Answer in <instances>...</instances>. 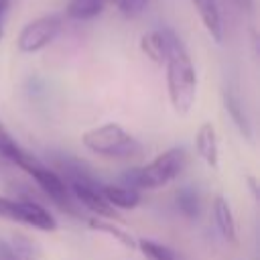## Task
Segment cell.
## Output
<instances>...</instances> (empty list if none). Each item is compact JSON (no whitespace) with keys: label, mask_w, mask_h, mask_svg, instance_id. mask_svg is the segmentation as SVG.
<instances>
[{"label":"cell","mask_w":260,"mask_h":260,"mask_svg":"<svg viewBox=\"0 0 260 260\" xmlns=\"http://www.w3.org/2000/svg\"><path fill=\"white\" fill-rule=\"evenodd\" d=\"M167 91L177 114H187L197 98V73L183 41L167 28Z\"/></svg>","instance_id":"1"},{"label":"cell","mask_w":260,"mask_h":260,"mask_svg":"<svg viewBox=\"0 0 260 260\" xmlns=\"http://www.w3.org/2000/svg\"><path fill=\"white\" fill-rule=\"evenodd\" d=\"M187 167V154L183 148H169L165 152H160L156 158H152L150 162H146L144 167H136L130 169L128 173L122 175V183L124 187L130 189H160L165 185H169L173 179H177L183 169Z\"/></svg>","instance_id":"2"},{"label":"cell","mask_w":260,"mask_h":260,"mask_svg":"<svg viewBox=\"0 0 260 260\" xmlns=\"http://www.w3.org/2000/svg\"><path fill=\"white\" fill-rule=\"evenodd\" d=\"M81 142L87 150L106 158H130L142 152V144L116 122H106L85 130Z\"/></svg>","instance_id":"3"},{"label":"cell","mask_w":260,"mask_h":260,"mask_svg":"<svg viewBox=\"0 0 260 260\" xmlns=\"http://www.w3.org/2000/svg\"><path fill=\"white\" fill-rule=\"evenodd\" d=\"M0 217L8 221L24 223L41 232L57 230V219L51 215V211L32 199H12L6 195H0Z\"/></svg>","instance_id":"4"},{"label":"cell","mask_w":260,"mask_h":260,"mask_svg":"<svg viewBox=\"0 0 260 260\" xmlns=\"http://www.w3.org/2000/svg\"><path fill=\"white\" fill-rule=\"evenodd\" d=\"M20 169H22L26 175L32 177V181L41 187V191H43L53 203H57L59 207H63V209L75 213L73 203H71V193H69L65 181L61 179V175H59L55 169H51V167H47L45 162H41L35 154H28L26 160L20 165Z\"/></svg>","instance_id":"5"},{"label":"cell","mask_w":260,"mask_h":260,"mask_svg":"<svg viewBox=\"0 0 260 260\" xmlns=\"http://www.w3.org/2000/svg\"><path fill=\"white\" fill-rule=\"evenodd\" d=\"M61 30V16L59 14H47L41 18L30 20L18 35V49L22 53H39L47 45L55 41V37Z\"/></svg>","instance_id":"6"},{"label":"cell","mask_w":260,"mask_h":260,"mask_svg":"<svg viewBox=\"0 0 260 260\" xmlns=\"http://www.w3.org/2000/svg\"><path fill=\"white\" fill-rule=\"evenodd\" d=\"M100 183L98 181H75V183H69L67 189L71 193V197L83 205L85 209H89L91 213H95L98 217H106V219H118V213L116 209L104 199L102 191H100Z\"/></svg>","instance_id":"7"},{"label":"cell","mask_w":260,"mask_h":260,"mask_svg":"<svg viewBox=\"0 0 260 260\" xmlns=\"http://www.w3.org/2000/svg\"><path fill=\"white\" fill-rule=\"evenodd\" d=\"M195 150L201 156V160H205L211 169L219 167V148H217V136H215V128L211 122H203L197 128L195 134Z\"/></svg>","instance_id":"8"},{"label":"cell","mask_w":260,"mask_h":260,"mask_svg":"<svg viewBox=\"0 0 260 260\" xmlns=\"http://www.w3.org/2000/svg\"><path fill=\"white\" fill-rule=\"evenodd\" d=\"M191 4L195 6L205 30L209 32V37L215 43L223 41V20H221V12L215 0H191Z\"/></svg>","instance_id":"9"},{"label":"cell","mask_w":260,"mask_h":260,"mask_svg":"<svg viewBox=\"0 0 260 260\" xmlns=\"http://www.w3.org/2000/svg\"><path fill=\"white\" fill-rule=\"evenodd\" d=\"M100 191L114 209H134L140 203V191L124 185H102Z\"/></svg>","instance_id":"10"},{"label":"cell","mask_w":260,"mask_h":260,"mask_svg":"<svg viewBox=\"0 0 260 260\" xmlns=\"http://www.w3.org/2000/svg\"><path fill=\"white\" fill-rule=\"evenodd\" d=\"M211 211H213V219H215V225H217L221 238L228 242H236V221H234V213H232L228 199L217 195L213 199Z\"/></svg>","instance_id":"11"},{"label":"cell","mask_w":260,"mask_h":260,"mask_svg":"<svg viewBox=\"0 0 260 260\" xmlns=\"http://www.w3.org/2000/svg\"><path fill=\"white\" fill-rule=\"evenodd\" d=\"M140 49H142V53H144L150 61L162 65V63L167 61V28L150 30V32L142 35V39H140Z\"/></svg>","instance_id":"12"},{"label":"cell","mask_w":260,"mask_h":260,"mask_svg":"<svg viewBox=\"0 0 260 260\" xmlns=\"http://www.w3.org/2000/svg\"><path fill=\"white\" fill-rule=\"evenodd\" d=\"M223 106H225V112L230 114L232 122L236 124V128L244 134V138H252V128H250V120L244 112V106L240 102V98L234 93V91H223Z\"/></svg>","instance_id":"13"},{"label":"cell","mask_w":260,"mask_h":260,"mask_svg":"<svg viewBox=\"0 0 260 260\" xmlns=\"http://www.w3.org/2000/svg\"><path fill=\"white\" fill-rule=\"evenodd\" d=\"M87 225L93 230V232H102V234H108L110 238H114L118 244H122L126 250H134L136 248V240L132 238L130 232L122 230L120 225H116L112 219H100V217H93V219H87Z\"/></svg>","instance_id":"14"},{"label":"cell","mask_w":260,"mask_h":260,"mask_svg":"<svg viewBox=\"0 0 260 260\" xmlns=\"http://www.w3.org/2000/svg\"><path fill=\"white\" fill-rule=\"evenodd\" d=\"M28 154H30V152H26V150L12 138V134L8 132V128L0 122V156L6 158V160H10V162H14L16 167H20V165L26 160Z\"/></svg>","instance_id":"15"},{"label":"cell","mask_w":260,"mask_h":260,"mask_svg":"<svg viewBox=\"0 0 260 260\" xmlns=\"http://www.w3.org/2000/svg\"><path fill=\"white\" fill-rule=\"evenodd\" d=\"M104 10V0H69L65 14L73 20H91Z\"/></svg>","instance_id":"16"},{"label":"cell","mask_w":260,"mask_h":260,"mask_svg":"<svg viewBox=\"0 0 260 260\" xmlns=\"http://www.w3.org/2000/svg\"><path fill=\"white\" fill-rule=\"evenodd\" d=\"M175 201L179 211L187 217V219H195L199 215V195L191 185H185L181 189H177L175 193Z\"/></svg>","instance_id":"17"},{"label":"cell","mask_w":260,"mask_h":260,"mask_svg":"<svg viewBox=\"0 0 260 260\" xmlns=\"http://www.w3.org/2000/svg\"><path fill=\"white\" fill-rule=\"evenodd\" d=\"M136 248L142 252L144 260H175V254L167 246L152 242V240H138Z\"/></svg>","instance_id":"18"},{"label":"cell","mask_w":260,"mask_h":260,"mask_svg":"<svg viewBox=\"0 0 260 260\" xmlns=\"http://www.w3.org/2000/svg\"><path fill=\"white\" fill-rule=\"evenodd\" d=\"M146 2H148V0H116L118 8H120L122 14H126V16H136V14H140V12L144 10Z\"/></svg>","instance_id":"19"},{"label":"cell","mask_w":260,"mask_h":260,"mask_svg":"<svg viewBox=\"0 0 260 260\" xmlns=\"http://www.w3.org/2000/svg\"><path fill=\"white\" fill-rule=\"evenodd\" d=\"M0 260H39V258L24 256V254L16 252L8 240H0Z\"/></svg>","instance_id":"20"},{"label":"cell","mask_w":260,"mask_h":260,"mask_svg":"<svg viewBox=\"0 0 260 260\" xmlns=\"http://www.w3.org/2000/svg\"><path fill=\"white\" fill-rule=\"evenodd\" d=\"M8 4H10V0H0V41H2V32H4V18L8 12Z\"/></svg>","instance_id":"21"},{"label":"cell","mask_w":260,"mask_h":260,"mask_svg":"<svg viewBox=\"0 0 260 260\" xmlns=\"http://www.w3.org/2000/svg\"><path fill=\"white\" fill-rule=\"evenodd\" d=\"M248 183H250V189L254 195H258V187H256V179L254 177H248Z\"/></svg>","instance_id":"22"},{"label":"cell","mask_w":260,"mask_h":260,"mask_svg":"<svg viewBox=\"0 0 260 260\" xmlns=\"http://www.w3.org/2000/svg\"><path fill=\"white\" fill-rule=\"evenodd\" d=\"M238 2H240L244 8H250V6H252V0H238Z\"/></svg>","instance_id":"23"},{"label":"cell","mask_w":260,"mask_h":260,"mask_svg":"<svg viewBox=\"0 0 260 260\" xmlns=\"http://www.w3.org/2000/svg\"><path fill=\"white\" fill-rule=\"evenodd\" d=\"M110 2H116V0H110Z\"/></svg>","instance_id":"24"}]
</instances>
